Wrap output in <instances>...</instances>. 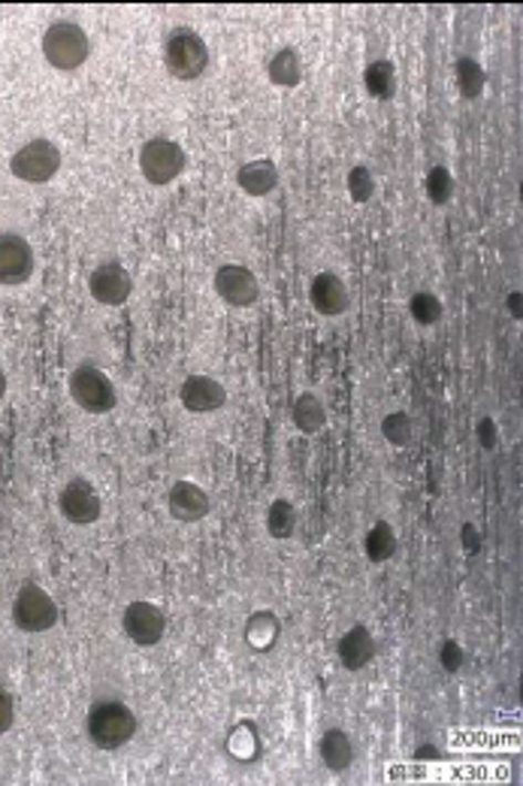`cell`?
<instances>
[{
    "mask_svg": "<svg viewBox=\"0 0 523 786\" xmlns=\"http://www.w3.org/2000/svg\"><path fill=\"white\" fill-rule=\"evenodd\" d=\"M85 732H88V741L97 751H122L139 732V720L125 702L101 699V702H94L88 708Z\"/></svg>",
    "mask_w": 523,
    "mask_h": 786,
    "instance_id": "1",
    "label": "cell"
},
{
    "mask_svg": "<svg viewBox=\"0 0 523 786\" xmlns=\"http://www.w3.org/2000/svg\"><path fill=\"white\" fill-rule=\"evenodd\" d=\"M40 46H43V57H46L49 67L61 70V73L80 70L92 55V40L85 34V28L70 22V19L49 24Z\"/></svg>",
    "mask_w": 523,
    "mask_h": 786,
    "instance_id": "2",
    "label": "cell"
},
{
    "mask_svg": "<svg viewBox=\"0 0 523 786\" xmlns=\"http://www.w3.org/2000/svg\"><path fill=\"white\" fill-rule=\"evenodd\" d=\"M209 46L191 28H176L164 43V67L172 80L197 82L209 70Z\"/></svg>",
    "mask_w": 523,
    "mask_h": 786,
    "instance_id": "3",
    "label": "cell"
},
{
    "mask_svg": "<svg viewBox=\"0 0 523 786\" xmlns=\"http://www.w3.org/2000/svg\"><path fill=\"white\" fill-rule=\"evenodd\" d=\"M185 167H188V155H185V148L176 139L151 137L139 148V172L155 188L176 182L185 172Z\"/></svg>",
    "mask_w": 523,
    "mask_h": 786,
    "instance_id": "4",
    "label": "cell"
},
{
    "mask_svg": "<svg viewBox=\"0 0 523 786\" xmlns=\"http://www.w3.org/2000/svg\"><path fill=\"white\" fill-rule=\"evenodd\" d=\"M61 170V148L46 137L28 139L19 151H12L10 172L19 182L46 185Z\"/></svg>",
    "mask_w": 523,
    "mask_h": 786,
    "instance_id": "5",
    "label": "cell"
},
{
    "mask_svg": "<svg viewBox=\"0 0 523 786\" xmlns=\"http://www.w3.org/2000/svg\"><path fill=\"white\" fill-rule=\"evenodd\" d=\"M12 623L28 636H43L57 623V605L40 584L28 581L12 599Z\"/></svg>",
    "mask_w": 523,
    "mask_h": 786,
    "instance_id": "6",
    "label": "cell"
},
{
    "mask_svg": "<svg viewBox=\"0 0 523 786\" xmlns=\"http://www.w3.org/2000/svg\"><path fill=\"white\" fill-rule=\"evenodd\" d=\"M70 397L88 415H106L118 402L113 378L94 364H82L70 373Z\"/></svg>",
    "mask_w": 523,
    "mask_h": 786,
    "instance_id": "7",
    "label": "cell"
},
{
    "mask_svg": "<svg viewBox=\"0 0 523 786\" xmlns=\"http://www.w3.org/2000/svg\"><path fill=\"white\" fill-rule=\"evenodd\" d=\"M216 294L230 308H249L261 300V282L245 263H221L216 270Z\"/></svg>",
    "mask_w": 523,
    "mask_h": 786,
    "instance_id": "8",
    "label": "cell"
},
{
    "mask_svg": "<svg viewBox=\"0 0 523 786\" xmlns=\"http://www.w3.org/2000/svg\"><path fill=\"white\" fill-rule=\"evenodd\" d=\"M122 629H125V636L134 641L137 648H155V644H160L164 636H167V615H164L160 605L137 599V602H130L125 608Z\"/></svg>",
    "mask_w": 523,
    "mask_h": 786,
    "instance_id": "9",
    "label": "cell"
},
{
    "mask_svg": "<svg viewBox=\"0 0 523 786\" xmlns=\"http://www.w3.org/2000/svg\"><path fill=\"white\" fill-rule=\"evenodd\" d=\"M57 512L64 514L67 524H97L103 514L101 493L94 491V484L88 479H70L67 484L61 488V493H57Z\"/></svg>",
    "mask_w": 523,
    "mask_h": 786,
    "instance_id": "10",
    "label": "cell"
},
{
    "mask_svg": "<svg viewBox=\"0 0 523 786\" xmlns=\"http://www.w3.org/2000/svg\"><path fill=\"white\" fill-rule=\"evenodd\" d=\"M36 258L22 233H0V285L19 287L34 275Z\"/></svg>",
    "mask_w": 523,
    "mask_h": 786,
    "instance_id": "11",
    "label": "cell"
},
{
    "mask_svg": "<svg viewBox=\"0 0 523 786\" xmlns=\"http://www.w3.org/2000/svg\"><path fill=\"white\" fill-rule=\"evenodd\" d=\"M88 291L101 306H125L134 294V279L122 263L106 261L94 266V273L88 275Z\"/></svg>",
    "mask_w": 523,
    "mask_h": 786,
    "instance_id": "12",
    "label": "cell"
},
{
    "mask_svg": "<svg viewBox=\"0 0 523 786\" xmlns=\"http://www.w3.org/2000/svg\"><path fill=\"white\" fill-rule=\"evenodd\" d=\"M167 509H170L172 521L197 524V521H203L206 514L212 512V500L193 481H172L170 493H167Z\"/></svg>",
    "mask_w": 523,
    "mask_h": 786,
    "instance_id": "13",
    "label": "cell"
},
{
    "mask_svg": "<svg viewBox=\"0 0 523 786\" xmlns=\"http://www.w3.org/2000/svg\"><path fill=\"white\" fill-rule=\"evenodd\" d=\"M179 399L191 415H212V411L224 409L228 390L212 376H188L179 388Z\"/></svg>",
    "mask_w": 523,
    "mask_h": 786,
    "instance_id": "14",
    "label": "cell"
},
{
    "mask_svg": "<svg viewBox=\"0 0 523 786\" xmlns=\"http://www.w3.org/2000/svg\"><path fill=\"white\" fill-rule=\"evenodd\" d=\"M308 303L324 318H336L342 312H348L352 294H348V285L336 273H318L308 282Z\"/></svg>",
    "mask_w": 523,
    "mask_h": 786,
    "instance_id": "15",
    "label": "cell"
},
{
    "mask_svg": "<svg viewBox=\"0 0 523 786\" xmlns=\"http://www.w3.org/2000/svg\"><path fill=\"white\" fill-rule=\"evenodd\" d=\"M336 660L345 672H364L369 662L376 660V639L366 627H352L348 632H342V639L336 641Z\"/></svg>",
    "mask_w": 523,
    "mask_h": 786,
    "instance_id": "16",
    "label": "cell"
},
{
    "mask_svg": "<svg viewBox=\"0 0 523 786\" xmlns=\"http://www.w3.org/2000/svg\"><path fill=\"white\" fill-rule=\"evenodd\" d=\"M279 182H282V176H279L275 160L270 158H254L237 170L239 191L249 197H270L279 188Z\"/></svg>",
    "mask_w": 523,
    "mask_h": 786,
    "instance_id": "17",
    "label": "cell"
},
{
    "mask_svg": "<svg viewBox=\"0 0 523 786\" xmlns=\"http://www.w3.org/2000/svg\"><path fill=\"white\" fill-rule=\"evenodd\" d=\"M318 753H321V763H324V768H327V772H333V775H345V772H352L354 756H357L352 735H348L345 730H336V726L321 735Z\"/></svg>",
    "mask_w": 523,
    "mask_h": 786,
    "instance_id": "18",
    "label": "cell"
},
{
    "mask_svg": "<svg viewBox=\"0 0 523 786\" xmlns=\"http://www.w3.org/2000/svg\"><path fill=\"white\" fill-rule=\"evenodd\" d=\"M242 636H245V644L254 650H273L275 644H279V639H282V620L273 615V611H266V608H261V611H254V615L245 620V629H242Z\"/></svg>",
    "mask_w": 523,
    "mask_h": 786,
    "instance_id": "19",
    "label": "cell"
},
{
    "mask_svg": "<svg viewBox=\"0 0 523 786\" xmlns=\"http://www.w3.org/2000/svg\"><path fill=\"white\" fill-rule=\"evenodd\" d=\"M266 76L279 88H296L303 82V57L294 46L275 49L270 61H266Z\"/></svg>",
    "mask_w": 523,
    "mask_h": 786,
    "instance_id": "20",
    "label": "cell"
},
{
    "mask_svg": "<svg viewBox=\"0 0 523 786\" xmlns=\"http://www.w3.org/2000/svg\"><path fill=\"white\" fill-rule=\"evenodd\" d=\"M291 421L303 436H315L324 430L327 423V409L315 394H300L291 406Z\"/></svg>",
    "mask_w": 523,
    "mask_h": 786,
    "instance_id": "21",
    "label": "cell"
},
{
    "mask_svg": "<svg viewBox=\"0 0 523 786\" xmlns=\"http://www.w3.org/2000/svg\"><path fill=\"white\" fill-rule=\"evenodd\" d=\"M364 88L376 101H390L397 94V67H394V61H387V57L369 61L364 70Z\"/></svg>",
    "mask_w": 523,
    "mask_h": 786,
    "instance_id": "22",
    "label": "cell"
},
{
    "mask_svg": "<svg viewBox=\"0 0 523 786\" xmlns=\"http://www.w3.org/2000/svg\"><path fill=\"white\" fill-rule=\"evenodd\" d=\"M364 554L369 563H387V559L397 554V530L387 524V521H376V524L366 530L364 536Z\"/></svg>",
    "mask_w": 523,
    "mask_h": 786,
    "instance_id": "23",
    "label": "cell"
},
{
    "mask_svg": "<svg viewBox=\"0 0 523 786\" xmlns=\"http://www.w3.org/2000/svg\"><path fill=\"white\" fill-rule=\"evenodd\" d=\"M454 80H457V92L463 101H478L484 88H488V73L484 67L478 64L475 57H457L454 61Z\"/></svg>",
    "mask_w": 523,
    "mask_h": 786,
    "instance_id": "24",
    "label": "cell"
},
{
    "mask_svg": "<svg viewBox=\"0 0 523 786\" xmlns=\"http://www.w3.org/2000/svg\"><path fill=\"white\" fill-rule=\"evenodd\" d=\"M296 521H300V514H296L294 502L273 500V502H270V509H266L263 526H266V533H270V538H279V542H285V538L294 536Z\"/></svg>",
    "mask_w": 523,
    "mask_h": 786,
    "instance_id": "25",
    "label": "cell"
},
{
    "mask_svg": "<svg viewBox=\"0 0 523 786\" xmlns=\"http://www.w3.org/2000/svg\"><path fill=\"white\" fill-rule=\"evenodd\" d=\"M409 315L415 324H421V327H432V324H439L444 315L442 300L432 294V291H418V294H411V300H409Z\"/></svg>",
    "mask_w": 523,
    "mask_h": 786,
    "instance_id": "26",
    "label": "cell"
},
{
    "mask_svg": "<svg viewBox=\"0 0 523 786\" xmlns=\"http://www.w3.org/2000/svg\"><path fill=\"white\" fill-rule=\"evenodd\" d=\"M345 191H348L354 203H369L376 197V176H373V170L366 164L352 167L348 176H345Z\"/></svg>",
    "mask_w": 523,
    "mask_h": 786,
    "instance_id": "27",
    "label": "cell"
},
{
    "mask_svg": "<svg viewBox=\"0 0 523 786\" xmlns=\"http://www.w3.org/2000/svg\"><path fill=\"white\" fill-rule=\"evenodd\" d=\"M423 191L430 197V203L448 206L454 197V176L448 167H430L427 179H423Z\"/></svg>",
    "mask_w": 523,
    "mask_h": 786,
    "instance_id": "28",
    "label": "cell"
},
{
    "mask_svg": "<svg viewBox=\"0 0 523 786\" xmlns=\"http://www.w3.org/2000/svg\"><path fill=\"white\" fill-rule=\"evenodd\" d=\"M381 436L385 442L397 444V448H406L415 436V423L406 411H390L385 421H381Z\"/></svg>",
    "mask_w": 523,
    "mask_h": 786,
    "instance_id": "29",
    "label": "cell"
},
{
    "mask_svg": "<svg viewBox=\"0 0 523 786\" xmlns=\"http://www.w3.org/2000/svg\"><path fill=\"white\" fill-rule=\"evenodd\" d=\"M463 662H467V650H463V644L457 639H444L442 644H439V666H442L448 674H457L460 669H463Z\"/></svg>",
    "mask_w": 523,
    "mask_h": 786,
    "instance_id": "30",
    "label": "cell"
},
{
    "mask_svg": "<svg viewBox=\"0 0 523 786\" xmlns=\"http://www.w3.org/2000/svg\"><path fill=\"white\" fill-rule=\"evenodd\" d=\"M475 436L478 444H481L484 451H493V448L500 444V430H496V421H493V418H481L475 427Z\"/></svg>",
    "mask_w": 523,
    "mask_h": 786,
    "instance_id": "31",
    "label": "cell"
},
{
    "mask_svg": "<svg viewBox=\"0 0 523 786\" xmlns=\"http://www.w3.org/2000/svg\"><path fill=\"white\" fill-rule=\"evenodd\" d=\"M12 723H15V702H12V695L0 687V735L10 732Z\"/></svg>",
    "mask_w": 523,
    "mask_h": 786,
    "instance_id": "32",
    "label": "cell"
},
{
    "mask_svg": "<svg viewBox=\"0 0 523 786\" xmlns=\"http://www.w3.org/2000/svg\"><path fill=\"white\" fill-rule=\"evenodd\" d=\"M460 545H463L467 554H478V551H481V533H478L475 524L460 526Z\"/></svg>",
    "mask_w": 523,
    "mask_h": 786,
    "instance_id": "33",
    "label": "cell"
},
{
    "mask_svg": "<svg viewBox=\"0 0 523 786\" xmlns=\"http://www.w3.org/2000/svg\"><path fill=\"white\" fill-rule=\"evenodd\" d=\"M442 756V751L436 747V744H421V747H415V759H421V763H432V759H439Z\"/></svg>",
    "mask_w": 523,
    "mask_h": 786,
    "instance_id": "34",
    "label": "cell"
},
{
    "mask_svg": "<svg viewBox=\"0 0 523 786\" xmlns=\"http://www.w3.org/2000/svg\"><path fill=\"white\" fill-rule=\"evenodd\" d=\"M505 306H509V312H514V318H521V294H517V291H514V294H509Z\"/></svg>",
    "mask_w": 523,
    "mask_h": 786,
    "instance_id": "35",
    "label": "cell"
},
{
    "mask_svg": "<svg viewBox=\"0 0 523 786\" xmlns=\"http://www.w3.org/2000/svg\"><path fill=\"white\" fill-rule=\"evenodd\" d=\"M3 394H7V373H3V366H0V399H3Z\"/></svg>",
    "mask_w": 523,
    "mask_h": 786,
    "instance_id": "36",
    "label": "cell"
}]
</instances>
